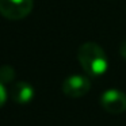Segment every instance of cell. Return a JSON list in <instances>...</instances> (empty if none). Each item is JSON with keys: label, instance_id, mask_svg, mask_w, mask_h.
<instances>
[{"label": "cell", "instance_id": "7", "mask_svg": "<svg viewBox=\"0 0 126 126\" xmlns=\"http://www.w3.org/2000/svg\"><path fill=\"white\" fill-rule=\"evenodd\" d=\"M7 98H8V92H7L6 85L0 83V107H3L4 104H6Z\"/></svg>", "mask_w": 126, "mask_h": 126}, {"label": "cell", "instance_id": "6", "mask_svg": "<svg viewBox=\"0 0 126 126\" xmlns=\"http://www.w3.org/2000/svg\"><path fill=\"white\" fill-rule=\"evenodd\" d=\"M15 79V69L11 65L0 66V83L1 84H11Z\"/></svg>", "mask_w": 126, "mask_h": 126}, {"label": "cell", "instance_id": "4", "mask_svg": "<svg viewBox=\"0 0 126 126\" xmlns=\"http://www.w3.org/2000/svg\"><path fill=\"white\" fill-rule=\"evenodd\" d=\"M91 90V81L87 76L72 75L63 83V92L69 98H81Z\"/></svg>", "mask_w": 126, "mask_h": 126}, {"label": "cell", "instance_id": "5", "mask_svg": "<svg viewBox=\"0 0 126 126\" xmlns=\"http://www.w3.org/2000/svg\"><path fill=\"white\" fill-rule=\"evenodd\" d=\"M34 87L27 81H18L10 90V96L16 104H27L34 99Z\"/></svg>", "mask_w": 126, "mask_h": 126}, {"label": "cell", "instance_id": "2", "mask_svg": "<svg viewBox=\"0 0 126 126\" xmlns=\"http://www.w3.org/2000/svg\"><path fill=\"white\" fill-rule=\"evenodd\" d=\"M33 0H0V14L11 20L26 18L33 10Z\"/></svg>", "mask_w": 126, "mask_h": 126}, {"label": "cell", "instance_id": "8", "mask_svg": "<svg viewBox=\"0 0 126 126\" xmlns=\"http://www.w3.org/2000/svg\"><path fill=\"white\" fill-rule=\"evenodd\" d=\"M119 53L123 58L126 60V39H123L122 44H121V47H119Z\"/></svg>", "mask_w": 126, "mask_h": 126}, {"label": "cell", "instance_id": "1", "mask_svg": "<svg viewBox=\"0 0 126 126\" xmlns=\"http://www.w3.org/2000/svg\"><path fill=\"white\" fill-rule=\"evenodd\" d=\"M77 58L84 72L91 77L103 76L109 69V60L106 53L95 42L83 44L77 50Z\"/></svg>", "mask_w": 126, "mask_h": 126}, {"label": "cell", "instance_id": "3", "mask_svg": "<svg viewBox=\"0 0 126 126\" xmlns=\"http://www.w3.org/2000/svg\"><path fill=\"white\" fill-rule=\"evenodd\" d=\"M99 102L109 114H121L126 110V94L117 88L106 90L100 95Z\"/></svg>", "mask_w": 126, "mask_h": 126}]
</instances>
